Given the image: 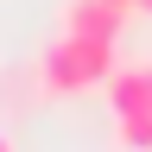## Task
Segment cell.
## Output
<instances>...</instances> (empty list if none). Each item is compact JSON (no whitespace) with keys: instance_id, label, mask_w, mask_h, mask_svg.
Listing matches in <instances>:
<instances>
[{"instance_id":"4","label":"cell","mask_w":152,"mask_h":152,"mask_svg":"<svg viewBox=\"0 0 152 152\" xmlns=\"http://www.w3.org/2000/svg\"><path fill=\"white\" fill-rule=\"evenodd\" d=\"M114 146L121 152H152V114H114Z\"/></svg>"},{"instance_id":"6","label":"cell","mask_w":152,"mask_h":152,"mask_svg":"<svg viewBox=\"0 0 152 152\" xmlns=\"http://www.w3.org/2000/svg\"><path fill=\"white\" fill-rule=\"evenodd\" d=\"M133 13H152V0H133Z\"/></svg>"},{"instance_id":"5","label":"cell","mask_w":152,"mask_h":152,"mask_svg":"<svg viewBox=\"0 0 152 152\" xmlns=\"http://www.w3.org/2000/svg\"><path fill=\"white\" fill-rule=\"evenodd\" d=\"M0 152H13V133H7V127H0Z\"/></svg>"},{"instance_id":"2","label":"cell","mask_w":152,"mask_h":152,"mask_svg":"<svg viewBox=\"0 0 152 152\" xmlns=\"http://www.w3.org/2000/svg\"><path fill=\"white\" fill-rule=\"evenodd\" d=\"M127 19H133V7H114V0H70V7H64V32H76V38H108V45H121Z\"/></svg>"},{"instance_id":"1","label":"cell","mask_w":152,"mask_h":152,"mask_svg":"<svg viewBox=\"0 0 152 152\" xmlns=\"http://www.w3.org/2000/svg\"><path fill=\"white\" fill-rule=\"evenodd\" d=\"M121 70L108 38H76L57 32V45L38 57V89L45 95H83V89H108V76Z\"/></svg>"},{"instance_id":"7","label":"cell","mask_w":152,"mask_h":152,"mask_svg":"<svg viewBox=\"0 0 152 152\" xmlns=\"http://www.w3.org/2000/svg\"><path fill=\"white\" fill-rule=\"evenodd\" d=\"M114 7H133V0H114Z\"/></svg>"},{"instance_id":"3","label":"cell","mask_w":152,"mask_h":152,"mask_svg":"<svg viewBox=\"0 0 152 152\" xmlns=\"http://www.w3.org/2000/svg\"><path fill=\"white\" fill-rule=\"evenodd\" d=\"M108 108L114 114H152V57L146 64H121L108 76Z\"/></svg>"}]
</instances>
